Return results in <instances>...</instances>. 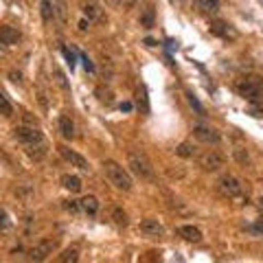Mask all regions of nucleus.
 Returning a JSON list of instances; mask_svg holds the SVG:
<instances>
[{
	"instance_id": "f257e3e1",
	"label": "nucleus",
	"mask_w": 263,
	"mask_h": 263,
	"mask_svg": "<svg viewBox=\"0 0 263 263\" xmlns=\"http://www.w3.org/2000/svg\"><path fill=\"white\" fill-rule=\"evenodd\" d=\"M103 171H105V178L110 180V184H114L119 191H132L134 180H132L129 171L125 167H121V164L114 162V160H105L103 162Z\"/></svg>"
},
{
	"instance_id": "f03ea898",
	"label": "nucleus",
	"mask_w": 263,
	"mask_h": 263,
	"mask_svg": "<svg viewBox=\"0 0 263 263\" xmlns=\"http://www.w3.org/2000/svg\"><path fill=\"white\" fill-rule=\"evenodd\" d=\"M127 164H129L132 174L138 176L141 180H154V178H156L154 164H152V160L147 158L143 152H129V156H127Z\"/></svg>"
},
{
	"instance_id": "7ed1b4c3",
	"label": "nucleus",
	"mask_w": 263,
	"mask_h": 263,
	"mask_svg": "<svg viewBox=\"0 0 263 263\" xmlns=\"http://www.w3.org/2000/svg\"><path fill=\"white\" fill-rule=\"evenodd\" d=\"M235 88L241 97H246L252 103L263 101V81L259 77H243V79L237 81Z\"/></svg>"
},
{
	"instance_id": "20e7f679",
	"label": "nucleus",
	"mask_w": 263,
	"mask_h": 263,
	"mask_svg": "<svg viewBox=\"0 0 263 263\" xmlns=\"http://www.w3.org/2000/svg\"><path fill=\"white\" fill-rule=\"evenodd\" d=\"M217 186H219L221 195L228 197V200H239V197L243 195V184H241V180L235 178V176H230V174L221 176L219 182H217Z\"/></svg>"
},
{
	"instance_id": "39448f33",
	"label": "nucleus",
	"mask_w": 263,
	"mask_h": 263,
	"mask_svg": "<svg viewBox=\"0 0 263 263\" xmlns=\"http://www.w3.org/2000/svg\"><path fill=\"white\" fill-rule=\"evenodd\" d=\"M15 138L27 147V145H33V143H37V141H44V136H42V132H40L35 125H20V127H15Z\"/></svg>"
},
{
	"instance_id": "423d86ee",
	"label": "nucleus",
	"mask_w": 263,
	"mask_h": 263,
	"mask_svg": "<svg viewBox=\"0 0 263 263\" xmlns=\"http://www.w3.org/2000/svg\"><path fill=\"white\" fill-rule=\"evenodd\" d=\"M200 167L204 169V171H219L221 167H224V156H221L219 152H215V149H209L206 154H202L200 156Z\"/></svg>"
},
{
	"instance_id": "0eeeda50",
	"label": "nucleus",
	"mask_w": 263,
	"mask_h": 263,
	"mask_svg": "<svg viewBox=\"0 0 263 263\" xmlns=\"http://www.w3.org/2000/svg\"><path fill=\"white\" fill-rule=\"evenodd\" d=\"M57 248V241L55 239H42L35 248H31L29 252V259L31 261H44L48 254H53V250Z\"/></svg>"
},
{
	"instance_id": "6e6552de",
	"label": "nucleus",
	"mask_w": 263,
	"mask_h": 263,
	"mask_svg": "<svg viewBox=\"0 0 263 263\" xmlns=\"http://www.w3.org/2000/svg\"><path fill=\"white\" fill-rule=\"evenodd\" d=\"M60 154L72 164V167H77L79 171H90V162H88L81 154H77L75 149H68V147H60Z\"/></svg>"
},
{
	"instance_id": "1a4fd4ad",
	"label": "nucleus",
	"mask_w": 263,
	"mask_h": 263,
	"mask_svg": "<svg viewBox=\"0 0 263 263\" xmlns=\"http://www.w3.org/2000/svg\"><path fill=\"white\" fill-rule=\"evenodd\" d=\"M193 134H195L197 141H202V143H209V145H211V143H213V145L219 143V134H217V132L213 129V127L195 125V127H193Z\"/></svg>"
},
{
	"instance_id": "9d476101",
	"label": "nucleus",
	"mask_w": 263,
	"mask_h": 263,
	"mask_svg": "<svg viewBox=\"0 0 263 263\" xmlns=\"http://www.w3.org/2000/svg\"><path fill=\"white\" fill-rule=\"evenodd\" d=\"M141 233L147 235V237H162L164 235V226L160 224L158 219L147 217V219L141 221Z\"/></svg>"
},
{
	"instance_id": "9b49d317",
	"label": "nucleus",
	"mask_w": 263,
	"mask_h": 263,
	"mask_svg": "<svg viewBox=\"0 0 263 263\" xmlns=\"http://www.w3.org/2000/svg\"><path fill=\"white\" fill-rule=\"evenodd\" d=\"M178 235L182 237L184 241H191V243H200L202 241V230L193 226V224H184V226H178Z\"/></svg>"
},
{
	"instance_id": "f8f14e48",
	"label": "nucleus",
	"mask_w": 263,
	"mask_h": 263,
	"mask_svg": "<svg viewBox=\"0 0 263 263\" xmlns=\"http://www.w3.org/2000/svg\"><path fill=\"white\" fill-rule=\"evenodd\" d=\"M0 40L7 44V46H13V44H18L22 35H20V31L15 29V27H9V24H5V27H0Z\"/></svg>"
},
{
	"instance_id": "ddd939ff",
	"label": "nucleus",
	"mask_w": 263,
	"mask_h": 263,
	"mask_svg": "<svg viewBox=\"0 0 263 263\" xmlns=\"http://www.w3.org/2000/svg\"><path fill=\"white\" fill-rule=\"evenodd\" d=\"M27 154L31 156L33 160H42L44 156L48 154V145H46V141H37V143H33V145H27Z\"/></svg>"
},
{
	"instance_id": "4468645a",
	"label": "nucleus",
	"mask_w": 263,
	"mask_h": 263,
	"mask_svg": "<svg viewBox=\"0 0 263 263\" xmlns=\"http://www.w3.org/2000/svg\"><path fill=\"white\" fill-rule=\"evenodd\" d=\"M211 31L213 33H217V35H221V37H230V40H235L237 37V31L230 27V24H226V22H213L211 24Z\"/></svg>"
},
{
	"instance_id": "2eb2a0df",
	"label": "nucleus",
	"mask_w": 263,
	"mask_h": 263,
	"mask_svg": "<svg viewBox=\"0 0 263 263\" xmlns=\"http://www.w3.org/2000/svg\"><path fill=\"white\" fill-rule=\"evenodd\" d=\"M79 209L88 213V215H95V213L99 211V202H97V197L95 195H86V197H81L79 200Z\"/></svg>"
},
{
	"instance_id": "dca6fc26",
	"label": "nucleus",
	"mask_w": 263,
	"mask_h": 263,
	"mask_svg": "<svg viewBox=\"0 0 263 263\" xmlns=\"http://www.w3.org/2000/svg\"><path fill=\"white\" fill-rule=\"evenodd\" d=\"M62 184H64V189H68L70 193H79L81 191V178L79 176L66 174V176H62Z\"/></svg>"
},
{
	"instance_id": "f3484780",
	"label": "nucleus",
	"mask_w": 263,
	"mask_h": 263,
	"mask_svg": "<svg viewBox=\"0 0 263 263\" xmlns=\"http://www.w3.org/2000/svg\"><path fill=\"white\" fill-rule=\"evenodd\" d=\"M57 127H60V134L64 136V138H70L75 136V125H72V121L68 119V117H60V123H57Z\"/></svg>"
},
{
	"instance_id": "a211bd4d",
	"label": "nucleus",
	"mask_w": 263,
	"mask_h": 263,
	"mask_svg": "<svg viewBox=\"0 0 263 263\" xmlns=\"http://www.w3.org/2000/svg\"><path fill=\"white\" fill-rule=\"evenodd\" d=\"M40 11H42V18L44 22H51L55 18V7H53V0H40Z\"/></svg>"
},
{
	"instance_id": "6ab92c4d",
	"label": "nucleus",
	"mask_w": 263,
	"mask_h": 263,
	"mask_svg": "<svg viewBox=\"0 0 263 263\" xmlns=\"http://www.w3.org/2000/svg\"><path fill=\"white\" fill-rule=\"evenodd\" d=\"M110 217L114 219V224H119V226H127V213L123 211L121 206H112V209H110Z\"/></svg>"
},
{
	"instance_id": "aec40b11",
	"label": "nucleus",
	"mask_w": 263,
	"mask_h": 263,
	"mask_svg": "<svg viewBox=\"0 0 263 263\" xmlns=\"http://www.w3.org/2000/svg\"><path fill=\"white\" fill-rule=\"evenodd\" d=\"M84 13L88 15V22H90V20H101V9H99L95 3H90V0L84 5Z\"/></svg>"
},
{
	"instance_id": "412c9836",
	"label": "nucleus",
	"mask_w": 263,
	"mask_h": 263,
	"mask_svg": "<svg viewBox=\"0 0 263 263\" xmlns=\"http://www.w3.org/2000/svg\"><path fill=\"white\" fill-rule=\"evenodd\" d=\"M197 7L206 13H215L219 9V0H197Z\"/></svg>"
},
{
	"instance_id": "4be33fe9",
	"label": "nucleus",
	"mask_w": 263,
	"mask_h": 263,
	"mask_svg": "<svg viewBox=\"0 0 263 263\" xmlns=\"http://www.w3.org/2000/svg\"><path fill=\"white\" fill-rule=\"evenodd\" d=\"M60 261L62 263H75V261H79V250L77 248H68V250H64L62 254H60Z\"/></svg>"
},
{
	"instance_id": "5701e85b",
	"label": "nucleus",
	"mask_w": 263,
	"mask_h": 263,
	"mask_svg": "<svg viewBox=\"0 0 263 263\" xmlns=\"http://www.w3.org/2000/svg\"><path fill=\"white\" fill-rule=\"evenodd\" d=\"M53 7H55V15L60 18V22L66 24V3L64 0H53Z\"/></svg>"
},
{
	"instance_id": "b1692460",
	"label": "nucleus",
	"mask_w": 263,
	"mask_h": 263,
	"mask_svg": "<svg viewBox=\"0 0 263 263\" xmlns=\"http://www.w3.org/2000/svg\"><path fill=\"white\" fill-rule=\"evenodd\" d=\"M11 112H13L11 103L5 99V95H0V114H3V117H11Z\"/></svg>"
},
{
	"instance_id": "393cba45",
	"label": "nucleus",
	"mask_w": 263,
	"mask_h": 263,
	"mask_svg": "<svg viewBox=\"0 0 263 263\" xmlns=\"http://www.w3.org/2000/svg\"><path fill=\"white\" fill-rule=\"evenodd\" d=\"M53 75H55V81L60 84L64 90H68V81H66V75L60 70V68H53Z\"/></svg>"
},
{
	"instance_id": "a878e982",
	"label": "nucleus",
	"mask_w": 263,
	"mask_h": 263,
	"mask_svg": "<svg viewBox=\"0 0 263 263\" xmlns=\"http://www.w3.org/2000/svg\"><path fill=\"white\" fill-rule=\"evenodd\" d=\"M233 154H235V158L239 160V162H250V156H248V152L246 149H241V147H237V149H233Z\"/></svg>"
},
{
	"instance_id": "bb28decb",
	"label": "nucleus",
	"mask_w": 263,
	"mask_h": 263,
	"mask_svg": "<svg viewBox=\"0 0 263 263\" xmlns=\"http://www.w3.org/2000/svg\"><path fill=\"white\" fill-rule=\"evenodd\" d=\"M11 226V221H9V215H7V211L0 209V233H5L7 228Z\"/></svg>"
},
{
	"instance_id": "cd10ccee",
	"label": "nucleus",
	"mask_w": 263,
	"mask_h": 263,
	"mask_svg": "<svg viewBox=\"0 0 263 263\" xmlns=\"http://www.w3.org/2000/svg\"><path fill=\"white\" fill-rule=\"evenodd\" d=\"M186 99H189V103H191V108H195V112H197V114H204V108H202V103L197 101V99H195V97H193L191 92L186 95Z\"/></svg>"
},
{
	"instance_id": "c85d7f7f",
	"label": "nucleus",
	"mask_w": 263,
	"mask_h": 263,
	"mask_svg": "<svg viewBox=\"0 0 263 263\" xmlns=\"http://www.w3.org/2000/svg\"><path fill=\"white\" fill-rule=\"evenodd\" d=\"M176 154H178V156H184V158H189V156H193L195 152L191 149V145H186V143H184V145H180V147H178Z\"/></svg>"
},
{
	"instance_id": "c756f323",
	"label": "nucleus",
	"mask_w": 263,
	"mask_h": 263,
	"mask_svg": "<svg viewBox=\"0 0 263 263\" xmlns=\"http://www.w3.org/2000/svg\"><path fill=\"white\" fill-rule=\"evenodd\" d=\"M64 209H66V211H70V213H77V211H79V202H66V204H64Z\"/></svg>"
},
{
	"instance_id": "7c9ffc66",
	"label": "nucleus",
	"mask_w": 263,
	"mask_h": 263,
	"mask_svg": "<svg viewBox=\"0 0 263 263\" xmlns=\"http://www.w3.org/2000/svg\"><path fill=\"white\" fill-rule=\"evenodd\" d=\"M64 55H66V60H68V64H70V68H72V66H75V55H72V53L68 51V48H66V51H64Z\"/></svg>"
},
{
	"instance_id": "2f4dec72",
	"label": "nucleus",
	"mask_w": 263,
	"mask_h": 263,
	"mask_svg": "<svg viewBox=\"0 0 263 263\" xmlns=\"http://www.w3.org/2000/svg\"><path fill=\"white\" fill-rule=\"evenodd\" d=\"M9 77H11V81H15V84H20V81H22V75H20V72H15V70L9 72Z\"/></svg>"
},
{
	"instance_id": "473e14b6",
	"label": "nucleus",
	"mask_w": 263,
	"mask_h": 263,
	"mask_svg": "<svg viewBox=\"0 0 263 263\" xmlns=\"http://www.w3.org/2000/svg\"><path fill=\"white\" fill-rule=\"evenodd\" d=\"M5 53H7V44L0 40V55H5Z\"/></svg>"
},
{
	"instance_id": "72a5a7b5",
	"label": "nucleus",
	"mask_w": 263,
	"mask_h": 263,
	"mask_svg": "<svg viewBox=\"0 0 263 263\" xmlns=\"http://www.w3.org/2000/svg\"><path fill=\"white\" fill-rule=\"evenodd\" d=\"M105 3H108V5H110V7H117V5H119V3H121V0H105Z\"/></svg>"
},
{
	"instance_id": "f704fd0d",
	"label": "nucleus",
	"mask_w": 263,
	"mask_h": 263,
	"mask_svg": "<svg viewBox=\"0 0 263 263\" xmlns=\"http://www.w3.org/2000/svg\"><path fill=\"white\" fill-rule=\"evenodd\" d=\"M259 206H261V211H263V195L259 197Z\"/></svg>"
}]
</instances>
